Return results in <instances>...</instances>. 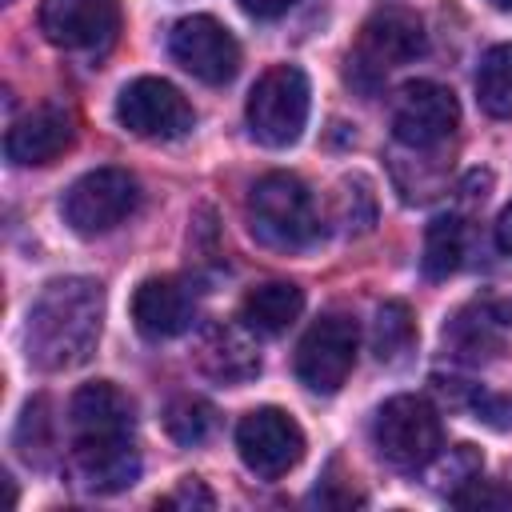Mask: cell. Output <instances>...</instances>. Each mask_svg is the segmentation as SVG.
<instances>
[{
	"mask_svg": "<svg viewBox=\"0 0 512 512\" xmlns=\"http://www.w3.org/2000/svg\"><path fill=\"white\" fill-rule=\"evenodd\" d=\"M104 324V288L92 276H60L28 308L24 352L40 372L80 368L100 340Z\"/></svg>",
	"mask_w": 512,
	"mask_h": 512,
	"instance_id": "1",
	"label": "cell"
},
{
	"mask_svg": "<svg viewBox=\"0 0 512 512\" xmlns=\"http://www.w3.org/2000/svg\"><path fill=\"white\" fill-rule=\"evenodd\" d=\"M248 232L276 252H300L320 236V208L308 184L292 172H268L252 184L248 204Z\"/></svg>",
	"mask_w": 512,
	"mask_h": 512,
	"instance_id": "2",
	"label": "cell"
},
{
	"mask_svg": "<svg viewBox=\"0 0 512 512\" xmlns=\"http://www.w3.org/2000/svg\"><path fill=\"white\" fill-rule=\"evenodd\" d=\"M428 48V36H424V20L412 12V8H400V4H388V8H376L352 52H348V84L360 88L364 96H376V88L404 64H412L416 56H424Z\"/></svg>",
	"mask_w": 512,
	"mask_h": 512,
	"instance_id": "3",
	"label": "cell"
},
{
	"mask_svg": "<svg viewBox=\"0 0 512 512\" xmlns=\"http://www.w3.org/2000/svg\"><path fill=\"white\" fill-rule=\"evenodd\" d=\"M372 444L392 468H428L432 456L444 448L440 412L424 396H392L372 420Z\"/></svg>",
	"mask_w": 512,
	"mask_h": 512,
	"instance_id": "4",
	"label": "cell"
},
{
	"mask_svg": "<svg viewBox=\"0 0 512 512\" xmlns=\"http://www.w3.org/2000/svg\"><path fill=\"white\" fill-rule=\"evenodd\" d=\"M308 76L296 64H276L268 68L244 104L248 128L264 148H288L300 140L308 124Z\"/></svg>",
	"mask_w": 512,
	"mask_h": 512,
	"instance_id": "5",
	"label": "cell"
},
{
	"mask_svg": "<svg viewBox=\"0 0 512 512\" xmlns=\"http://www.w3.org/2000/svg\"><path fill=\"white\" fill-rule=\"evenodd\" d=\"M140 204V184L124 168H92L84 172L60 200L64 224L76 236H104L124 224Z\"/></svg>",
	"mask_w": 512,
	"mask_h": 512,
	"instance_id": "6",
	"label": "cell"
},
{
	"mask_svg": "<svg viewBox=\"0 0 512 512\" xmlns=\"http://www.w3.org/2000/svg\"><path fill=\"white\" fill-rule=\"evenodd\" d=\"M356 320L344 312H324L320 320L308 324V332L296 344V376L308 392L332 396L348 380L356 364Z\"/></svg>",
	"mask_w": 512,
	"mask_h": 512,
	"instance_id": "7",
	"label": "cell"
},
{
	"mask_svg": "<svg viewBox=\"0 0 512 512\" xmlns=\"http://www.w3.org/2000/svg\"><path fill=\"white\" fill-rule=\"evenodd\" d=\"M116 120L140 140H180L192 132L196 112L176 84H168L160 76H140L120 88Z\"/></svg>",
	"mask_w": 512,
	"mask_h": 512,
	"instance_id": "8",
	"label": "cell"
},
{
	"mask_svg": "<svg viewBox=\"0 0 512 512\" xmlns=\"http://www.w3.org/2000/svg\"><path fill=\"white\" fill-rule=\"evenodd\" d=\"M236 448L248 472L260 480H280L304 456V432L284 408H252L236 424Z\"/></svg>",
	"mask_w": 512,
	"mask_h": 512,
	"instance_id": "9",
	"label": "cell"
},
{
	"mask_svg": "<svg viewBox=\"0 0 512 512\" xmlns=\"http://www.w3.org/2000/svg\"><path fill=\"white\" fill-rule=\"evenodd\" d=\"M168 52H172V60L188 76H196L204 84H228L236 76V68H240V44H236V36L216 16H204V12L184 16V20L172 24Z\"/></svg>",
	"mask_w": 512,
	"mask_h": 512,
	"instance_id": "10",
	"label": "cell"
},
{
	"mask_svg": "<svg viewBox=\"0 0 512 512\" xmlns=\"http://www.w3.org/2000/svg\"><path fill=\"white\" fill-rule=\"evenodd\" d=\"M460 124V104L452 88L436 80H412L392 100V136L404 148H436Z\"/></svg>",
	"mask_w": 512,
	"mask_h": 512,
	"instance_id": "11",
	"label": "cell"
},
{
	"mask_svg": "<svg viewBox=\"0 0 512 512\" xmlns=\"http://www.w3.org/2000/svg\"><path fill=\"white\" fill-rule=\"evenodd\" d=\"M40 32L64 52H104L120 32L116 0H40Z\"/></svg>",
	"mask_w": 512,
	"mask_h": 512,
	"instance_id": "12",
	"label": "cell"
},
{
	"mask_svg": "<svg viewBox=\"0 0 512 512\" xmlns=\"http://www.w3.org/2000/svg\"><path fill=\"white\" fill-rule=\"evenodd\" d=\"M132 400L112 380H92L72 392L68 400V436L72 444H104V440H132Z\"/></svg>",
	"mask_w": 512,
	"mask_h": 512,
	"instance_id": "13",
	"label": "cell"
},
{
	"mask_svg": "<svg viewBox=\"0 0 512 512\" xmlns=\"http://www.w3.org/2000/svg\"><path fill=\"white\" fill-rule=\"evenodd\" d=\"M72 140H76V116L64 104L48 100L12 120L8 136H4V156L24 168L52 164L56 156H64L72 148Z\"/></svg>",
	"mask_w": 512,
	"mask_h": 512,
	"instance_id": "14",
	"label": "cell"
},
{
	"mask_svg": "<svg viewBox=\"0 0 512 512\" xmlns=\"http://www.w3.org/2000/svg\"><path fill=\"white\" fill-rule=\"evenodd\" d=\"M196 320V296L176 276H152L132 292V324L148 340H172Z\"/></svg>",
	"mask_w": 512,
	"mask_h": 512,
	"instance_id": "15",
	"label": "cell"
},
{
	"mask_svg": "<svg viewBox=\"0 0 512 512\" xmlns=\"http://www.w3.org/2000/svg\"><path fill=\"white\" fill-rule=\"evenodd\" d=\"M72 476L80 488L96 496L124 492L140 480V456L132 440H104V444H72Z\"/></svg>",
	"mask_w": 512,
	"mask_h": 512,
	"instance_id": "16",
	"label": "cell"
},
{
	"mask_svg": "<svg viewBox=\"0 0 512 512\" xmlns=\"http://www.w3.org/2000/svg\"><path fill=\"white\" fill-rule=\"evenodd\" d=\"M248 324H208L200 332V344H196V360L200 368L212 376V380H224V384H244L260 372V352L256 344L248 340Z\"/></svg>",
	"mask_w": 512,
	"mask_h": 512,
	"instance_id": "17",
	"label": "cell"
},
{
	"mask_svg": "<svg viewBox=\"0 0 512 512\" xmlns=\"http://www.w3.org/2000/svg\"><path fill=\"white\" fill-rule=\"evenodd\" d=\"M504 324L508 316L496 312V304H468L460 308L448 328H444V344L452 348V356L468 360V364H480V360H492L504 344Z\"/></svg>",
	"mask_w": 512,
	"mask_h": 512,
	"instance_id": "18",
	"label": "cell"
},
{
	"mask_svg": "<svg viewBox=\"0 0 512 512\" xmlns=\"http://www.w3.org/2000/svg\"><path fill=\"white\" fill-rule=\"evenodd\" d=\"M304 312V288H296L292 280H268L244 292L240 300V320L256 332V336H280L288 332Z\"/></svg>",
	"mask_w": 512,
	"mask_h": 512,
	"instance_id": "19",
	"label": "cell"
},
{
	"mask_svg": "<svg viewBox=\"0 0 512 512\" xmlns=\"http://www.w3.org/2000/svg\"><path fill=\"white\" fill-rule=\"evenodd\" d=\"M464 264V220L444 212V216H432L428 228H424V256H420V268L428 280H448L456 268Z\"/></svg>",
	"mask_w": 512,
	"mask_h": 512,
	"instance_id": "20",
	"label": "cell"
},
{
	"mask_svg": "<svg viewBox=\"0 0 512 512\" xmlns=\"http://www.w3.org/2000/svg\"><path fill=\"white\" fill-rule=\"evenodd\" d=\"M16 452L24 464L44 468L56 456V420H52V404L48 396H32L16 420Z\"/></svg>",
	"mask_w": 512,
	"mask_h": 512,
	"instance_id": "21",
	"label": "cell"
},
{
	"mask_svg": "<svg viewBox=\"0 0 512 512\" xmlns=\"http://www.w3.org/2000/svg\"><path fill=\"white\" fill-rule=\"evenodd\" d=\"M416 344V320L404 300H384L372 320V352L380 364H396Z\"/></svg>",
	"mask_w": 512,
	"mask_h": 512,
	"instance_id": "22",
	"label": "cell"
},
{
	"mask_svg": "<svg viewBox=\"0 0 512 512\" xmlns=\"http://www.w3.org/2000/svg\"><path fill=\"white\" fill-rule=\"evenodd\" d=\"M476 96L488 116L512 120V44H496L484 52L476 68Z\"/></svg>",
	"mask_w": 512,
	"mask_h": 512,
	"instance_id": "23",
	"label": "cell"
},
{
	"mask_svg": "<svg viewBox=\"0 0 512 512\" xmlns=\"http://www.w3.org/2000/svg\"><path fill=\"white\" fill-rule=\"evenodd\" d=\"M332 220L348 236H360V232H368L376 224V196H372V188H368L364 176L340 180V188L332 196Z\"/></svg>",
	"mask_w": 512,
	"mask_h": 512,
	"instance_id": "24",
	"label": "cell"
},
{
	"mask_svg": "<svg viewBox=\"0 0 512 512\" xmlns=\"http://www.w3.org/2000/svg\"><path fill=\"white\" fill-rule=\"evenodd\" d=\"M164 428L184 448L204 444L212 436V428H216V408L208 400H200V396H176L168 404V412H164Z\"/></svg>",
	"mask_w": 512,
	"mask_h": 512,
	"instance_id": "25",
	"label": "cell"
},
{
	"mask_svg": "<svg viewBox=\"0 0 512 512\" xmlns=\"http://www.w3.org/2000/svg\"><path fill=\"white\" fill-rule=\"evenodd\" d=\"M472 476H480V452L472 444H456V448H448V456H440V452L432 456V488L456 492Z\"/></svg>",
	"mask_w": 512,
	"mask_h": 512,
	"instance_id": "26",
	"label": "cell"
},
{
	"mask_svg": "<svg viewBox=\"0 0 512 512\" xmlns=\"http://www.w3.org/2000/svg\"><path fill=\"white\" fill-rule=\"evenodd\" d=\"M448 500L456 508H512V488H504L496 480L472 476L468 484H460L456 492H448Z\"/></svg>",
	"mask_w": 512,
	"mask_h": 512,
	"instance_id": "27",
	"label": "cell"
},
{
	"mask_svg": "<svg viewBox=\"0 0 512 512\" xmlns=\"http://www.w3.org/2000/svg\"><path fill=\"white\" fill-rule=\"evenodd\" d=\"M472 412H476V420H484L496 432L512 428V400L508 396H496V392H484V388L476 392L472 388Z\"/></svg>",
	"mask_w": 512,
	"mask_h": 512,
	"instance_id": "28",
	"label": "cell"
},
{
	"mask_svg": "<svg viewBox=\"0 0 512 512\" xmlns=\"http://www.w3.org/2000/svg\"><path fill=\"white\" fill-rule=\"evenodd\" d=\"M212 504H216V500H212V492L204 488L200 476H184V480L176 484V492L164 496V508H212Z\"/></svg>",
	"mask_w": 512,
	"mask_h": 512,
	"instance_id": "29",
	"label": "cell"
},
{
	"mask_svg": "<svg viewBox=\"0 0 512 512\" xmlns=\"http://www.w3.org/2000/svg\"><path fill=\"white\" fill-rule=\"evenodd\" d=\"M300 0H240V8L248 12V16H256V20H276V16H284L288 8H296Z\"/></svg>",
	"mask_w": 512,
	"mask_h": 512,
	"instance_id": "30",
	"label": "cell"
},
{
	"mask_svg": "<svg viewBox=\"0 0 512 512\" xmlns=\"http://www.w3.org/2000/svg\"><path fill=\"white\" fill-rule=\"evenodd\" d=\"M496 244H500V252H508L512 256V200L500 208V216H496Z\"/></svg>",
	"mask_w": 512,
	"mask_h": 512,
	"instance_id": "31",
	"label": "cell"
},
{
	"mask_svg": "<svg viewBox=\"0 0 512 512\" xmlns=\"http://www.w3.org/2000/svg\"><path fill=\"white\" fill-rule=\"evenodd\" d=\"M492 4H496L500 12H512V0H492Z\"/></svg>",
	"mask_w": 512,
	"mask_h": 512,
	"instance_id": "32",
	"label": "cell"
}]
</instances>
